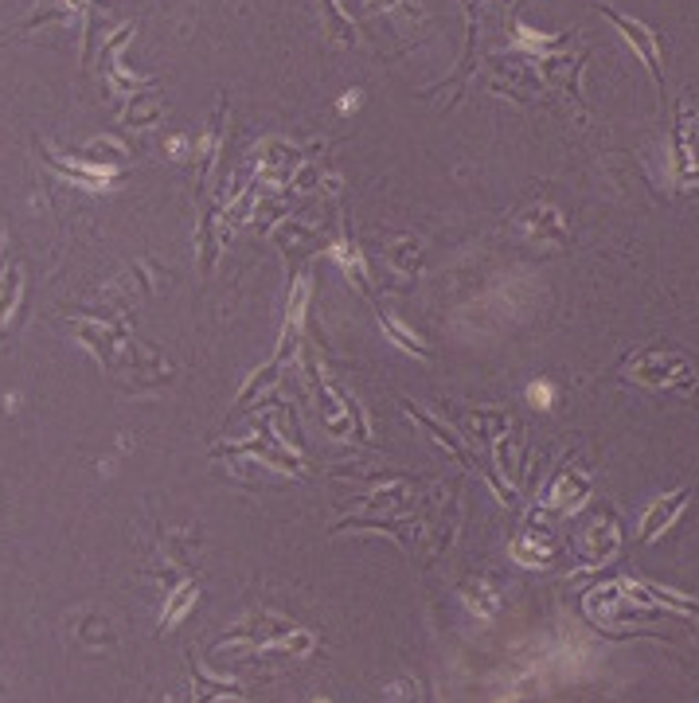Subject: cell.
I'll use <instances>...</instances> for the list:
<instances>
[{
	"label": "cell",
	"instance_id": "cell-1",
	"mask_svg": "<svg viewBox=\"0 0 699 703\" xmlns=\"http://www.w3.org/2000/svg\"><path fill=\"white\" fill-rule=\"evenodd\" d=\"M598 8H602V16H606V20H614L617 28H621V36L633 43V51H637V55L649 63V71H653L657 86H664V71H660V47H657V40H653V32H649V28H641L637 20H625L621 12L606 8V4H598Z\"/></svg>",
	"mask_w": 699,
	"mask_h": 703
},
{
	"label": "cell",
	"instance_id": "cell-2",
	"mask_svg": "<svg viewBox=\"0 0 699 703\" xmlns=\"http://www.w3.org/2000/svg\"><path fill=\"white\" fill-rule=\"evenodd\" d=\"M688 500V493H676V497H664L653 504V512L645 516V528H641V539H657L664 528H668V520L680 512V504Z\"/></svg>",
	"mask_w": 699,
	"mask_h": 703
},
{
	"label": "cell",
	"instance_id": "cell-3",
	"mask_svg": "<svg viewBox=\"0 0 699 703\" xmlns=\"http://www.w3.org/2000/svg\"><path fill=\"white\" fill-rule=\"evenodd\" d=\"M532 403H535V407H547V403H551V387L535 383V387H532Z\"/></svg>",
	"mask_w": 699,
	"mask_h": 703
}]
</instances>
